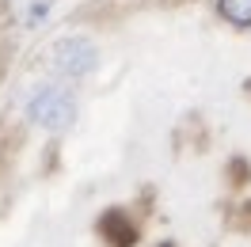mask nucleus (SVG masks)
Returning <instances> with one entry per match:
<instances>
[{"mask_svg": "<svg viewBox=\"0 0 251 247\" xmlns=\"http://www.w3.org/2000/svg\"><path fill=\"white\" fill-rule=\"evenodd\" d=\"M160 247H172V244H160Z\"/></svg>", "mask_w": 251, "mask_h": 247, "instance_id": "5", "label": "nucleus"}, {"mask_svg": "<svg viewBox=\"0 0 251 247\" xmlns=\"http://www.w3.org/2000/svg\"><path fill=\"white\" fill-rule=\"evenodd\" d=\"M92 65H95V49L84 38H69V42L53 46V69L65 76H84V73H92Z\"/></svg>", "mask_w": 251, "mask_h": 247, "instance_id": "2", "label": "nucleus"}, {"mask_svg": "<svg viewBox=\"0 0 251 247\" xmlns=\"http://www.w3.org/2000/svg\"><path fill=\"white\" fill-rule=\"evenodd\" d=\"M27 118L34 125H42V129H69L73 118H76V103H73V95L65 92V88H38L31 95V103H27Z\"/></svg>", "mask_w": 251, "mask_h": 247, "instance_id": "1", "label": "nucleus"}, {"mask_svg": "<svg viewBox=\"0 0 251 247\" xmlns=\"http://www.w3.org/2000/svg\"><path fill=\"white\" fill-rule=\"evenodd\" d=\"M99 236L107 240L110 247H133L137 244V228L129 224V217L122 209H107L103 221H99Z\"/></svg>", "mask_w": 251, "mask_h": 247, "instance_id": "3", "label": "nucleus"}, {"mask_svg": "<svg viewBox=\"0 0 251 247\" xmlns=\"http://www.w3.org/2000/svg\"><path fill=\"white\" fill-rule=\"evenodd\" d=\"M217 12L232 27H251V0H217Z\"/></svg>", "mask_w": 251, "mask_h": 247, "instance_id": "4", "label": "nucleus"}]
</instances>
